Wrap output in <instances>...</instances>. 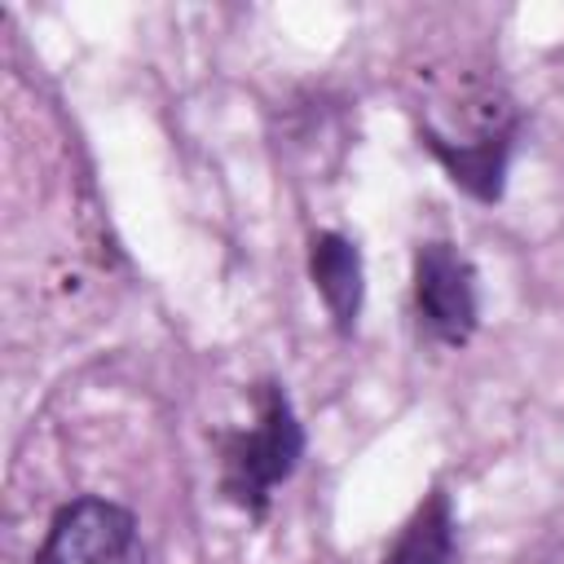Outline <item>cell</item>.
Returning a JSON list of instances; mask_svg holds the SVG:
<instances>
[{
	"mask_svg": "<svg viewBox=\"0 0 564 564\" xmlns=\"http://www.w3.org/2000/svg\"><path fill=\"white\" fill-rule=\"evenodd\" d=\"M458 551V516L445 485H432L414 511L401 520L392 542L383 546L379 564H454Z\"/></svg>",
	"mask_w": 564,
	"mask_h": 564,
	"instance_id": "cell-6",
	"label": "cell"
},
{
	"mask_svg": "<svg viewBox=\"0 0 564 564\" xmlns=\"http://www.w3.org/2000/svg\"><path fill=\"white\" fill-rule=\"evenodd\" d=\"M304 269H308L317 300L326 304L335 335L352 339L361 326V313H366V256H361L357 238H348L339 229H313L308 247H304Z\"/></svg>",
	"mask_w": 564,
	"mask_h": 564,
	"instance_id": "cell-5",
	"label": "cell"
},
{
	"mask_svg": "<svg viewBox=\"0 0 564 564\" xmlns=\"http://www.w3.org/2000/svg\"><path fill=\"white\" fill-rule=\"evenodd\" d=\"M414 137L432 154V163L445 172V181L454 189H463L471 203L498 207L507 198L511 159H516V145H520V119L516 115L476 132V137H449L436 123H419Z\"/></svg>",
	"mask_w": 564,
	"mask_h": 564,
	"instance_id": "cell-4",
	"label": "cell"
},
{
	"mask_svg": "<svg viewBox=\"0 0 564 564\" xmlns=\"http://www.w3.org/2000/svg\"><path fill=\"white\" fill-rule=\"evenodd\" d=\"M31 564H150V551L132 507L79 494L53 511Z\"/></svg>",
	"mask_w": 564,
	"mask_h": 564,
	"instance_id": "cell-2",
	"label": "cell"
},
{
	"mask_svg": "<svg viewBox=\"0 0 564 564\" xmlns=\"http://www.w3.org/2000/svg\"><path fill=\"white\" fill-rule=\"evenodd\" d=\"M308 449V432L300 423V410L291 392L278 379L256 383V419L247 427L216 432V458H220V498L242 511L247 520H264L273 489L286 485Z\"/></svg>",
	"mask_w": 564,
	"mask_h": 564,
	"instance_id": "cell-1",
	"label": "cell"
},
{
	"mask_svg": "<svg viewBox=\"0 0 564 564\" xmlns=\"http://www.w3.org/2000/svg\"><path fill=\"white\" fill-rule=\"evenodd\" d=\"M410 300L419 326L445 344L467 348L480 330V278L476 264L445 238H423L410 256Z\"/></svg>",
	"mask_w": 564,
	"mask_h": 564,
	"instance_id": "cell-3",
	"label": "cell"
}]
</instances>
